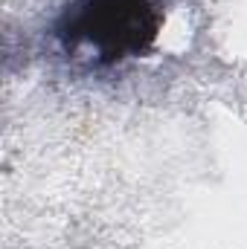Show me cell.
Instances as JSON below:
<instances>
[{"mask_svg": "<svg viewBox=\"0 0 247 249\" xmlns=\"http://www.w3.org/2000/svg\"><path fill=\"white\" fill-rule=\"evenodd\" d=\"M160 32L151 0H79L59 20L64 50H87L102 64L145 53Z\"/></svg>", "mask_w": 247, "mask_h": 249, "instance_id": "6da1fadb", "label": "cell"}]
</instances>
